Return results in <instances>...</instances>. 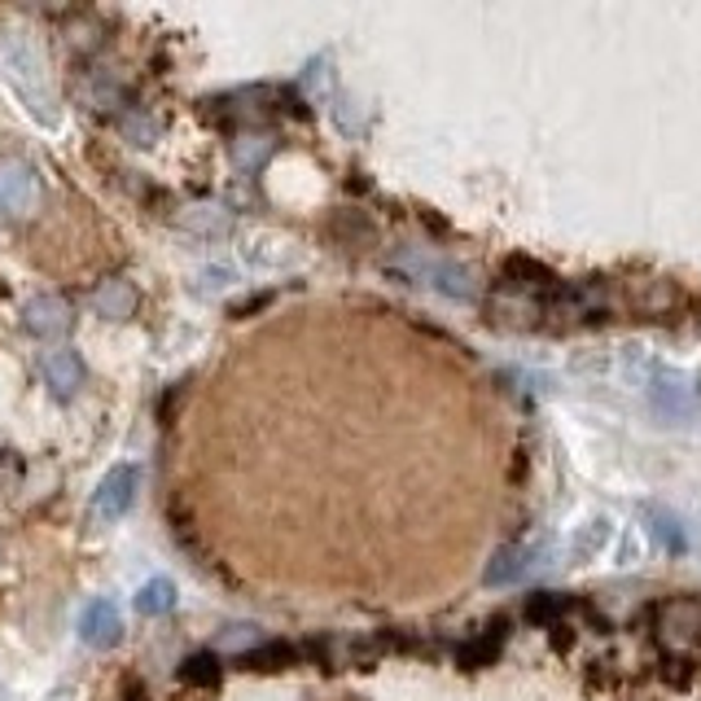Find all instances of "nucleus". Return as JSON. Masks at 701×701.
<instances>
[{
	"mask_svg": "<svg viewBox=\"0 0 701 701\" xmlns=\"http://www.w3.org/2000/svg\"><path fill=\"white\" fill-rule=\"evenodd\" d=\"M137 487H141L137 464H114V470L101 479L97 496H92V518H97V522H119V518L132 509Z\"/></svg>",
	"mask_w": 701,
	"mask_h": 701,
	"instance_id": "f257e3e1",
	"label": "nucleus"
},
{
	"mask_svg": "<svg viewBox=\"0 0 701 701\" xmlns=\"http://www.w3.org/2000/svg\"><path fill=\"white\" fill-rule=\"evenodd\" d=\"M500 281H505L509 290H526V294L535 298V307H539V303H548V298L561 290L565 277H557L548 264H539V259H531V255H509V259L500 264Z\"/></svg>",
	"mask_w": 701,
	"mask_h": 701,
	"instance_id": "f03ea898",
	"label": "nucleus"
},
{
	"mask_svg": "<svg viewBox=\"0 0 701 701\" xmlns=\"http://www.w3.org/2000/svg\"><path fill=\"white\" fill-rule=\"evenodd\" d=\"M505 640H509V619H492L483 632H474L470 640H464V645L456 649L460 671H483V666H492V662L500 658Z\"/></svg>",
	"mask_w": 701,
	"mask_h": 701,
	"instance_id": "7ed1b4c3",
	"label": "nucleus"
},
{
	"mask_svg": "<svg viewBox=\"0 0 701 701\" xmlns=\"http://www.w3.org/2000/svg\"><path fill=\"white\" fill-rule=\"evenodd\" d=\"M36 202V171L27 163H0V215H23Z\"/></svg>",
	"mask_w": 701,
	"mask_h": 701,
	"instance_id": "20e7f679",
	"label": "nucleus"
},
{
	"mask_svg": "<svg viewBox=\"0 0 701 701\" xmlns=\"http://www.w3.org/2000/svg\"><path fill=\"white\" fill-rule=\"evenodd\" d=\"M119 632H124V619H119V610H114V601H92L79 619V636L92 649H110L114 640H119Z\"/></svg>",
	"mask_w": 701,
	"mask_h": 701,
	"instance_id": "39448f33",
	"label": "nucleus"
},
{
	"mask_svg": "<svg viewBox=\"0 0 701 701\" xmlns=\"http://www.w3.org/2000/svg\"><path fill=\"white\" fill-rule=\"evenodd\" d=\"M649 408H653L658 417H666V421H684V417H692V412H697V399L688 395V386H684V382L658 378V382H649Z\"/></svg>",
	"mask_w": 701,
	"mask_h": 701,
	"instance_id": "423d86ee",
	"label": "nucleus"
},
{
	"mask_svg": "<svg viewBox=\"0 0 701 701\" xmlns=\"http://www.w3.org/2000/svg\"><path fill=\"white\" fill-rule=\"evenodd\" d=\"M66 324H71V307H66L58 294L31 298V307H27V329H31V333L58 337V333H66Z\"/></svg>",
	"mask_w": 701,
	"mask_h": 701,
	"instance_id": "0eeeda50",
	"label": "nucleus"
},
{
	"mask_svg": "<svg viewBox=\"0 0 701 701\" xmlns=\"http://www.w3.org/2000/svg\"><path fill=\"white\" fill-rule=\"evenodd\" d=\"M640 513H645V522H649V535L658 539V548H662V552H671V557L688 552L684 526H679V518H675L671 509H662V505H645Z\"/></svg>",
	"mask_w": 701,
	"mask_h": 701,
	"instance_id": "6e6552de",
	"label": "nucleus"
},
{
	"mask_svg": "<svg viewBox=\"0 0 701 701\" xmlns=\"http://www.w3.org/2000/svg\"><path fill=\"white\" fill-rule=\"evenodd\" d=\"M610 535H614V522H610L606 513L588 518V522L574 531V539H570V557H574V561H592V557H601L606 544H610Z\"/></svg>",
	"mask_w": 701,
	"mask_h": 701,
	"instance_id": "1a4fd4ad",
	"label": "nucleus"
},
{
	"mask_svg": "<svg viewBox=\"0 0 701 701\" xmlns=\"http://www.w3.org/2000/svg\"><path fill=\"white\" fill-rule=\"evenodd\" d=\"M539 557V548H500L496 557H492V565H487V583L492 588H505V583H518L526 570H531V561Z\"/></svg>",
	"mask_w": 701,
	"mask_h": 701,
	"instance_id": "9d476101",
	"label": "nucleus"
},
{
	"mask_svg": "<svg viewBox=\"0 0 701 701\" xmlns=\"http://www.w3.org/2000/svg\"><path fill=\"white\" fill-rule=\"evenodd\" d=\"M44 378H49V386L58 391V395H71L75 386H79V378H84V365H79V356L75 351H49L44 356Z\"/></svg>",
	"mask_w": 701,
	"mask_h": 701,
	"instance_id": "9b49d317",
	"label": "nucleus"
},
{
	"mask_svg": "<svg viewBox=\"0 0 701 701\" xmlns=\"http://www.w3.org/2000/svg\"><path fill=\"white\" fill-rule=\"evenodd\" d=\"M565 614H570V597H561V592H535V597H526V619L535 627H561Z\"/></svg>",
	"mask_w": 701,
	"mask_h": 701,
	"instance_id": "f8f14e48",
	"label": "nucleus"
},
{
	"mask_svg": "<svg viewBox=\"0 0 701 701\" xmlns=\"http://www.w3.org/2000/svg\"><path fill=\"white\" fill-rule=\"evenodd\" d=\"M294 658H298V649H294V645L272 640V645H264V649L242 653V666H251V671H281V666H290Z\"/></svg>",
	"mask_w": 701,
	"mask_h": 701,
	"instance_id": "ddd939ff",
	"label": "nucleus"
},
{
	"mask_svg": "<svg viewBox=\"0 0 701 701\" xmlns=\"http://www.w3.org/2000/svg\"><path fill=\"white\" fill-rule=\"evenodd\" d=\"M430 277H434V290H443V294H451V298H479V290L470 285L474 277L464 272V268H456V264H434Z\"/></svg>",
	"mask_w": 701,
	"mask_h": 701,
	"instance_id": "4468645a",
	"label": "nucleus"
},
{
	"mask_svg": "<svg viewBox=\"0 0 701 701\" xmlns=\"http://www.w3.org/2000/svg\"><path fill=\"white\" fill-rule=\"evenodd\" d=\"M132 303H137V294L128 281H105L97 290V311H105V316H132Z\"/></svg>",
	"mask_w": 701,
	"mask_h": 701,
	"instance_id": "2eb2a0df",
	"label": "nucleus"
},
{
	"mask_svg": "<svg viewBox=\"0 0 701 701\" xmlns=\"http://www.w3.org/2000/svg\"><path fill=\"white\" fill-rule=\"evenodd\" d=\"M137 610L141 614H167V610H176V583H167V578L145 583V588L137 592Z\"/></svg>",
	"mask_w": 701,
	"mask_h": 701,
	"instance_id": "dca6fc26",
	"label": "nucleus"
},
{
	"mask_svg": "<svg viewBox=\"0 0 701 701\" xmlns=\"http://www.w3.org/2000/svg\"><path fill=\"white\" fill-rule=\"evenodd\" d=\"M180 679H184V684H193V688H211V684H219V658H215V653H193V658H184Z\"/></svg>",
	"mask_w": 701,
	"mask_h": 701,
	"instance_id": "f3484780",
	"label": "nucleus"
}]
</instances>
